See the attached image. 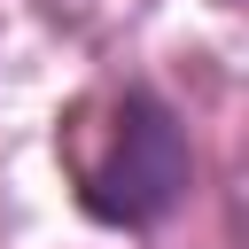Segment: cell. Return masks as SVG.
Segmentation results:
<instances>
[{
    "label": "cell",
    "instance_id": "cell-1",
    "mask_svg": "<svg viewBox=\"0 0 249 249\" xmlns=\"http://www.w3.org/2000/svg\"><path fill=\"white\" fill-rule=\"evenodd\" d=\"M62 163H70V195L93 226L109 233H156L163 218H179V202L195 195V148H187V124L179 109L124 78V86H101L86 93L70 117H62Z\"/></svg>",
    "mask_w": 249,
    "mask_h": 249
}]
</instances>
